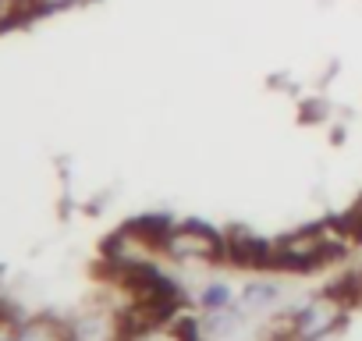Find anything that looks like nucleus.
<instances>
[{
	"instance_id": "obj_9",
	"label": "nucleus",
	"mask_w": 362,
	"mask_h": 341,
	"mask_svg": "<svg viewBox=\"0 0 362 341\" xmlns=\"http://www.w3.org/2000/svg\"><path fill=\"white\" fill-rule=\"evenodd\" d=\"M29 8H33V0H0V33L18 25L29 15Z\"/></svg>"
},
{
	"instance_id": "obj_1",
	"label": "nucleus",
	"mask_w": 362,
	"mask_h": 341,
	"mask_svg": "<svg viewBox=\"0 0 362 341\" xmlns=\"http://www.w3.org/2000/svg\"><path fill=\"white\" fill-rule=\"evenodd\" d=\"M348 245H351V238L341 228V221L298 228V231H288L274 242V267L277 270H316V267L337 260Z\"/></svg>"
},
{
	"instance_id": "obj_4",
	"label": "nucleus",
	"mask_w": 362,
	"mask_h": 341,
	"mask_svg": "<svg viewBox=\"0 0 362 341\" xmlns=\"http://www.w3.org/2000/svg\"><path fill=\"white\" fill-rule=\"evenodd\" d=\"M224 253H228V263H235V267H249V270L274 267V242L259 238L256 231H249L242 224L224 231Z\"/></svg>"
},
{
	"instance_id": "obj_12",
	"label": "nucleus",
	"mask_w": 362,
	"mask_h": 341,
	"mask_svg": "<svg viewBox=\"0 0 362 341\" xmlns=\"http://www.w3.org/2000/svg\"><path fill=\"white\" fill-rule=\"evenodd\" d=\"M355 277V288H358V299H362V274H351Z\"/></svg>"
},
{
	"instance_id": "obj_3",
	"label": "nucleus",
	"mask_w": 362,
	"mask_h": 341,
	"mask_svg": "<svg viewBox=\"0 0 362 341\" xmlns=\"http://www.w3.org/2000/svg\"><path fill=\"white\" fill-rule=\"evenodd\" d=\"M160 256L170 263H185V267H210L224 263V231L203 224V221H185V224H170L167 235L160 238Z\"/></svg>"
},
{
	"instance_id": "obj_6",
	"label": "nucleus",
	"mask_w": 362,
	"mask_h": 341,
	"mask_svg": "<svg viewBox=\"0 0 362 341\" xmlns=\"http://www.w3.org/2000/svg\"><path fill=\"white\" fill-rule=\"evenodd\" d=\"M15 341H71V334H68V327L61 320L36 316V320H29V323L18 327V337Z\"/></svg>"
},
{
	"instance_id": "obj_11",
	"label": "nucleus",
	"mask_w": 362,
	"mask_h": 341,
	"mask_svg": "<svg viewBox=\"0 0 362 341\" xmlns=\"http://www.w3.org/2000/svg\"><path fill=\"white\" fill-rule=\"evenodd\" d=\"M18 327H22V323H15L11 316L0 313V341H15V337H18Z\"/></svg>"
},
{
	"instance_id": "obj_8",
	"label": "nucleus",
	"mask_w": 362,
	"mask_h": 341,
	"mask_svg": "<svg viewBox=\"0 0 362 341\" xmlns=\"http://www.w3.org/2000/svg\"><path fill=\"white\" fill-rule=\"evenodd\" d=\"M199 306H203L206 313L228 309V306H235V291H231L224 281H214V284H206V288L199 291Z\"/></svg>"
},
{
	"instance_id": "obj_5",
	"label": "nucleus",
	"mask_w": 362,
	"mask_h": 341,
	"mask_svg": "<svg viewBox=\"0 0 362 341\" xmlns=\"http://www.w3.org/2000/svg\"><path fill=\"white\" fill-rule=\"evenodd\" d=\"M121 341H199V327L189 316H170V320H153L121 330Z\"/></svg>"
},
{
	"instance_id": "obj_2",
	"label": "nucleus",
	"mask_w": 362,
	"mask_h": 341,
	"mask_svg": "<svg viewBox=\"0 0 362 341\" xmlns=\"http://www.w3.org/2000/svg\"><path fill=\"white\" fill-rule=\"evenodd\" d=\"M358 302L355 277H344L341 284H330L316 291L309 302H302L288 320V341H327L348 316V309Z\"/></svg>"
},
{
	"instance_id": "obj_7",
	"label": "nucleus",
	"mask_w": 362,
	"mask_h": 341,
	"mask_svg": "<svg viewBox=\"0 0 362 341\" xmlns=\"http://www.w3.org/2000/svg\"><path fill=\"white\" fill-rule=\"evenodd\" d=\"M277 299H281V288H277V284H270V281H256V284H249V288L242 291V309L259 313V309L274 306Z\"/></svg>"
},
{
	"instance_id": "obj_10",
	"label": "nucleus",
	"mask_w": 362,
	"mask_h": 341,
	"mask_svg": "<svg viewBox=\"0 0 362 341\" xmlns=\"http://www.w3.org/2000/svg\"><path fill=\"white\" fill-rule=\"evenodd\" d=\"M75 4H82V0H33L36 11H68Z\"/></svg>"
}]
</instances>
